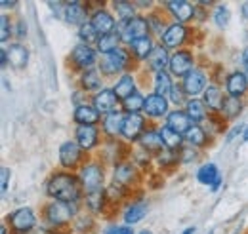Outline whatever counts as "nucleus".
I'll list each match as a JSON object with an SVG mask.
<instances>
[{
  "label": "nucleus",
  "mask_w": 248,
  "mask_h": 234,
  "mask_svg": "<svg viewBox=\"0 0 248 234\" xmlns=\"http://www.w3.org/2000/svg\"><path fill=\"white\" fill-rule=\"evenodd\" d=\"M46 190L56 202L73 204L80 198V181L71 174H56L48 181Z\"/></svg>",
  "instance_id": "f257e3e1"
},
{
  "label": "nucleus",
  "mask_w": 248,
  "mask_h": 234,
  "mask_svg": "<svg viewBox=\"0 0 248 234\" xmlns=\"http://www.w3.org/2000/svg\"><path fill=\"white\" fill-rule=\"evenodd\" d=\"M147 29H149V21L136 15L134 19L121 21V25H119V36H121V40L132 44L134 40L147 36Z\"/></svg>",
  "instance_id": "f03ea898"
},
{
  "label": "nucleus",
  "mask_w": 248,
  "mask_h": 234,
  "mask_svg": "<svg viewBox=\"0 0 248 234\" xmlns=\"http://www.w3.org/2000/svg\"><path fill=\"white\" fill-rule=\"evenodd\" d=\"M126 63H128V54L119 48V50L107 54L105 58L101 59L99 69H101V73H105V74H115V73H121V71H123L124 67H126Z\"/></svg>",
  "instance_id": "7ed1b4c3"
},
{
  "label": "nucleus",
  "mask_w": 248,
  "mask_h": 234,
  "mask_svg": "<svg viewBox=\"0 0 248 234\" xmlns=\"http://www.w3.org/2000/svg\"><path fill=\"white\" fill-rule=\"evenodd\" d=\"M80 183H82V187H84L88 192L99 190V189H101V183H103V170H101L97 164H88V166H84L82 172H80Z\"/></svg>",
  "instance_id": "20e7f679"
},
{
  "label": "nucleus",
  "mask_w": 248,
  "mask_h": 234,
  "mask_svg": "<svg viewBox=\"0 0 248 234\" xmlns=\"http://www.w3.org/2000/svg\"><path fill=\"white\" fill-rule=\"evenodd\" d=\"M10 223H12V227H14L16 233L23 234V233H29L32 227H34L36 219H34V213H32L29 207H19V209H16L10 215Z\"/></svg>",
  "instance_id": "39448f33"
},
{
  "label": "nucleus",
  "mask_w": 248,
  "mask_h": 234,
  "mask_svg": "<svg viewBox=\"0 0 248 234\" xmlns=\"http://www.w3.org/2000/svg\"><path fill=\"white\" fill-rule=\"evenodd\" d=\"M117 93L113 89H101L93 95V109L99 115H111L117 107Z\"/></svg>",
  "instance_id": "423d86ee"
},
{
  "label": "nucleus",
  "mask_w": 248,
  "mask_h": 234,
  "mask_svg": "<svg viewBox=\"0 0 248 234\" xmlns=\"http://www.w3.org/2000/svg\"><path fill=\"white\" fill-rule=\"evenodd\" d=\"M71 59L75 61L77 67H80L84 71H90L95 65V50H92L88 44H78V46L73 48Z\"/></svg>",
  "instance_id": "0eeeda50"
},
{
  "label": "nucleus",
  "mask_w": 248,
  "mask_h": 234,
  "mask_svg": "<svg viewBox=\"0 0 248 234\" xmlns=\"http://www.w3.org/2000/svg\"><path fill=\"white\" fill-rule=\"evenodd\" d=\"M182 88H184L187 95H199L206 88V74L202 71H199V69H193L187 76H184Z\"/></svg>",
  "instance_id": "6e6552de"
},
{
  "label": "nucleus",
  "mask_w": 248,
  "mask_h": 234,
  "mask_svg": "<svg viewBox=\"0 0 248 234\" xmlns=\"http://www.w3.org/2000/svg\"><path fill=\"white\" fill-rule=\"evenodd\" d=\"M80 146L75 141H65L60 146V162L63 168H77L80 162Z\"/></svg>",
  "instance_id": "1a4fd4ad"
},
{
  "label": "nucleus",
  "mask_w": 248,
  "mask_h": 234,
  "mask_svg": "<svg viewBox=\"0 0 248 234\" xmlns=\"http://www.w3.org/2000/svg\"><path fill=\"white\" fill-rule=\"evenodd\" d=\"M46 217L52 225H65L69 223V219L73 217V209L69 204H63V202H54V204L48 205L46 209Z\"/></svg>",
  "instance_id": "9d476101"
},
{
  "label": "nucleus",
  "mask_w": 248,
  "mask_h": 234,
  "mask_svg": "<svg viewBox=\"0 0 248 234\" xmlns=\"http://www.w3.org/2000/svg\"><path fill=\"white\" fill-rule=\"evenodd\" d=\"M143 126H145V118L140 115H128L124 117L123 135L126 139H140L143 135Z\"/></svg>",
  "instance_id": "9b49d317"
},
{
  "label": "nucleus",
  "mask_w": 248,
  "mask_h": 234,
  "mask_svg": "<svg viewBox=\"0 0 248 234\" xmlns=\"http://www.w3.org/2000/svg\"><path fill=\"white\" fill-rule=\"evenodd\" d=\"M143 111L147 113V117H164L168 113V101L166 97L158 95V93H151L145 97V105H143Z\"/></svg>",
  "instance_id": "f8f14e48"
},
{
  "label": "nucleus",
  "mask_w": 248,
  "mask_h": 234,
  "mask_svg": "<svg viewBox=\"0 0 248 234\" xmlns=\"http://www.w3.org/2000/svg\"><path fill=\"white\" fill-rule=\"evenodd\" d=\"M191 67H193V58L189 52H176L170 58V71L176 76H187L193 71Z\"/></svg>",
  "instance_id": "ddd939ff"
},
{
  "label": "nucleus",
  "mask_w": 248,
  "mask_h": 234,
  "mask_svg": "<svg viewBox=\"0 0 248 234\" xmlns=\"http://www.w3.org/2000/svg\"><path fill=\"white\" fill-rule=\"evenodd\" d=\"M186 34H187V30L182 23L170 25L168 29L164 30V34H162V44H164V48H178V46H182V44L186 42Z\"/></svg>",
  "instance_id": "4468645a"
},
{
  "label": "nucleus",
  "mask_w": 248,
  "mask_h": 234,
  "mask_svg": "<svg viewBox=\"0 0 248 234\" xmlns=\"http://www.w3.org/2000/svg\"><path fill=\"white\" fill-rule=\"evenodd\" d=\"M90 23L93 25V29L97 30L99 36L115 32V19H113V15H111L107 10H97V12L93 14Z\"/></svg>",
  "instance_id": "2eb2a0df"
},
{
  "label": "nucleus",
  "mask_w": 248,
  "mask_h": 234,
  "mask_svg": "<svg viewBox=\"0 0 248 234\" xmlns=\"http://www.w3.org/2000/svg\"><path fill=\"white\" fill-rule=\"evenodd\" d=\"M63 17L71 25H84L86 10L80 2H67V4H63Z\"/></svg>",
  "instance_id": "dca6fc26"
},
{
  "label": "nucleus",
  "mask_w": 248,
  "mask_h": 234,
  "mask_svg": "<svg viewBox=\"0 0 248 234\" xmlns=\"http://www.w3.org/2000/svg\"><path fill=\"white\" fill-rule=\"evenodd\" d=\"M225 86H227V93H229L231 97H237V99H239L248 88L247 74H245V73H233V74H229Z\"/></svg>",
  "instance_id": "f3484780"
},
{
  "label": "nucleus",
  "mask_w": 248,
  "mask_h": 234,
  "mask_svg": "<svg viewBox=\"0 0 248 234\" xmlns=\"http://www.w3.org/2000/svg\"><path fill=\"white\" fill-rule=\"evenodd\" d=\"M77 143L82 150H90L97 143V130L93 126H78L77 128Z\"/></svg>",
  "instance_id": "a211bd4d"
},
{
  "label": "nucleus",
  "mask_w": 248,
  "mask_h": 234,
  "mask_svg": "<svg viewBox=\"0 0 248 234\" xmlns=\"http://www.w3.org/2000/svg\"><path fill=\"white\" fill-rule=\"evenodd\" d=\"M168 10L178 19V23L189 21L193 17V14H195V8L191 6V2H186V0H172V2H168Z\"/></svg>",
  "instance_id": "6ab92c4d"
},
{
  "label": "nucleus",
  "mask_w": 248,
  "mask_h": 234,
  "mask_svg": "<svg viewBox=\"0 0 248 234\" xmlns=\"http://www.w3.org/2000/svg\"><path fill=\"white\" fill-rule=\"evenodd\" d=\"M191 118L187 117V113H182V111H174V113H170L168 115V128L170 130H174L176 133H187L189 130H191Z\"/></svg>",
  "instance_id": "aec40b11"
},
{
  "label": "nucleus",
  "mask_w": 248,
  "mask_h": 234,
  "mask_svg": "<svg viewBox=\"0 0 248 234\" xmlns=\"http://www.w3.org/2000/svg\"><path fill=\"white\" fill-rule=\"evenodd\" d=\"M123 126H124V117L123 113H119V111H113L111 115H107V117L103 118V130L111 137H117L119 133H123Z\"/></svg>",
  "instance_id": "412c9836"
},
{
  "label": "nucleus",
  "mask_w": 248,
  "mask_h": 234,
  "mask_svg": "<svg viewBox=\"0 0 248 234\" xmlns=\"http://www.w3.org/2000/svg\"><path fill=\"white\" fill-rule=\"evenodd\" d=\"M8 59H10L12 67L23 69L29 63V50L25 46H21V44H12L10 50H8Z\"/></svg>",
  "instance_id": "4be33fe9"
},
{
  "label": "nucleus",
  "mask_w": 248,
  "mask_h": 234,
  "mask_svg": "<svg viewBox=\"0 0 248 234\" xmlns=\"http://www.w3.org/2000/svg\"><path fill=\"white\" fill-rule=\"evenodd\" d=\"M97 120H99V113H97L93 107L78 105V107L75 109V122H77L78 126H93Z\"/></svg>",
  "instance_id": "5701e85b"
},
{
  "label": "nucleus",
  "mask_w": 248,
  "mask_h": 234,
  "mask_svg": "<svg viewBox=\"0 0 248 234\" xmlns=\"http://www.w3.org/2000/svg\"><path fill=\"white\" fill-rule=\"evenodd\" d=\"M149 65H151V69L156 71V73H162L164 67L170 65L168 52H166L164 46H156V48H153V52H151V56H149Z\"/></svg>",
  "instance_id": "b1692460"
},
{
  "label": "nucleus",
  "mask_w": 248,
  "mask_h": 234,
  "mask_svg": "<svg viewBox=\"0 0 248 234\" xmlns=\"http://www.w3.org/2000/svg\"><path fill=\"white\" fill-rule=\"evenodd\" d=\"M197 179H199L202 185H210V187H214V189H216L217 185H219V174H217V168L214 166V164H204V166L199 170Z\"/></svg>",
  "instance_id": "393cba45"
},
{
  "label": "nucleus",
  "mask_w": 248,
  "mask_h": 234,
  "mask_svg": "<svg viewBox=\"0 0 248 234\" xmlns=\"http://www.w3.org/2000/svg\"><path fill=\"white\" fill-rule=\"evenodd\" d=\"M113 91L117 93V97L119 99H128L130 95H134L136 93V84H134V78L130 76V74H124L123 78L117 82V86L113 88Z\"/></svg>",
  "instance_id": "a878e982"
},
{
  "label": "nucleus",
  "mask_w": 248,
  "mask_h": 234,
  "mask_svg": "<svg viewBox=\"0 0 248 234\" xmlns=\"http://www.w3.org/2000/svg\"><path fill=\"white\" fill-rule=\"evenodd\" d=\"M119 42H121V36H119V32H111V34H103V36H99V40H97V50L101 52V54H111V52H115V50H119Z\"/></svg>",
  "instance_id": "bb28decb"
},
{
  "label": "nucleus",
  "mask_w": 248,
  "mask_h": 234,
  "mask_svg": "<svg viewBox=\"0 0 248 234\" xmlns=\"http://www.w3.org/2000/svg\"><path fill=\"white\" fill-rule=\"evenodd\" d=\"M160 139H162V143L164 146L168 148V150H178L180 145H182V141H184V137L180 135V133H176L174 130H170L168 126H164V128H160Z\"/></svg>",
  "instance_id": "cd10ccee"
},
{
  "label": "nucleus",
  "mask_w": 248,
  "mask_h": 234,
  "mask_svg": "<svg viewBox=\"0 0 248 234\" xmlns=\"http://www.w3.org/2000/svg\"><path fill=\"white\" fill-rule=\"evenodd\" d=\"M130 46H132V52L136 54V58L138 59H149L151 52H153V42H151L149 36L138 38V40H134Z\"/></svg>",
  "instance_id": "c85d7f7f"
},
{
  "label": "nucleus",
  "mask_w": 248,
  "mask_h": 234,
  "mask_svg": "<svg viewBox=\"0 0 248 234\" xmlns=\"http://www.w3.org/2000/svg\"><path fill=\"white\" fill-rule=\"evenodd\" d=\"M136 179V170L132 164H119L115 170V183L117 185H130Z\"/></svg>",
  "instance_id": "c756f323"
},
{
  "label": "nucleus",
  "mask_w": 248,
  "mask_h": 234,
  "mask_svg": "<svg viewBox=\"0 0 248 234\" xmlns=\"http://www.w3.org/2000/svg\"><path fill=\"white\" fill-rule=\"evenodd\" d=\"M187 117L191 118L193 122H202L206 118V109H204V103L199 101V99H189L187 101Z\"/></svg>",
  "instance_id": "7c9ffc66"
},
{
  "label": "nucleus",
  "mask_w": 248,
  "mask_h": 234,
  "mask_svg": "<svg viewBox=\"0 0 248 234\" xmlns=\"http://www.w3.org/2000/svg\"><path fill=\"white\" fill-rule=\"evenodd\" d=\"M140 143L145 146V148H149V150H160V148L164 146L162 139H160V133H158V132H153V130L143 132V135L140 137Z\"/></svg>",
  "instance_id": "2f4dec72"
},
{
  "label": "nucleus",
  "mask_w": 248,
  "mask_h": 234,
  "mask_svg": "<svg viewBox=\"0 0 248 234\" xmlns=\"http://www.w3.org/2000/svg\"><path fill=\"white\" fill-rule=\"evenodd\" d=\"M223 95H221V89L216 86H208L204 89V103H208L210 109H221L223 107Z\"/></svg>",
  "instance_id": "473e14b6"
},
{
  "label": "nucleus",
  "mask_w": 248,
  "mask_h": 234,
  "mask_svg": "<svg viewBox=\"0 0 248 234\" xmlns=\"http://www.w3.org/2000/svg\"><path fill=\"white\" fill-rule=\"evenodd\" d=\"M172 80H170V76H168V73H156L155 76V93L158 95H162V97H166L170 91H172Z\"/></svg>",
  "instance_id": "72a5a7b5"
},
{
  "label": "nucleus",
  "mask_w": 248,
  "mask_h": 234,
  "mask_svg": "<svg viewBox=\"0 0 248 234\" xmlns=\"http://www.w3.org/2000/svg\"><path fill=\"white\" fill-rule=\"evenodd\" d=\"M145 213H147V205L145 204H132L124 213V221L128 225L130 223H138V221H141L145 217Z\"/></svg>",
  "instance_id": "f704fd0d"
},
{
  "label": "nucleus",
  "mask_w": 248,
  "mask_h": 234,
  "mask_svg": "<svg viewBox=\"0 0 248 234\" xmlns=\"http://www.w3.org/2000/svg\"><path fill=\"white\" fill-rule=\"evenodd\" d=\"M143 105H145V99H143L138 91H136L134 95H130V97L123 103L124 111H126L128 115H138V113L143 109Z\"/></svg>",
  "instance_id": "c9c22d12"
},
{
  "label": "nucleus",
  "mask_w": 248,
  "mask_h": 234,
  "mask_svg": "<svg viewBox=\"0 0 248 234\" xmlns=\"http://www.w3.org/2000/svg\"><path fill=\"white\" fill-rule=\"evenodd\" d=\"M186 139L193 146H202L206 145V132L199 126H191V130L186 133Z\"/></svg>",
  "instance_id": "e433bc0d"
},
{
  "label": "nucleus",
  "mask_w": 248,
  "mask_h": 234,
  "mask_svg": "<svg viewBox=\"0 0 248 234\" xmlns=\"http://www.w3.org/2000/svg\"><path fill=\"white\" fill-rule=\"evenodd\" d=\"M241 109H243V105H241V101L237 99V97H225V101H223V107H221V111H223V115L227 118H235L239 113H241Z\"/></svg>",
  "instance_id": "4c0bfd02"
},
{
  "label": "nucleus",
  "mask_w": 248,
  "mask_h": 234,
  "mask_svg": "<svg viewBox=\"0 0 248 234\" xmlns=\"http://www.w3.org/2000/svg\"><path fill=\"white\" fill-rule=\"evenodd\" d=\"M82 86H84V89H90V91L99 88V86H101V76H99V73L93 71V69L84 71V74H82Z\"/></svg>",
  "instance_id": "58836bf2"
},
{
  "label": "nucleus",
  "mask_w": 248,
  "mask_h": 234,
  "mask_svg": "<svg viewBox=\"0 0 248 234\" xmlns=\"http://www.w3.org/2000/svg\"><path fill=\"white\" fill-rule=\"evenodd\" d=\"M103 198H105L103 189L88 192V194H86V205H88L92 211H101V207H103Z\"/></svg>",
  "instance_id": "ea45409f"
},
{
  "label": "nucleus",
  "mask_w": 248,
  "mask_h": 234,
  "mask_svg": "<svg viewBox=\"0 0 248 234\" xmlns=\"http://www.w3.org/2000/svg\"><path fill=\"white\" fill-rule=\"evenodd\" d=\"M78 36H80L88 46H90V42H97V40H99V34H97V30L93 29L92 23H84V25H80Z\"/></svg>",
  "instance_id": "a19ab883"
},
{
  "label": "nucleus",
  "mask_w": 248,
  "mask_h": 234,
  "mask_svg": "<svg viewBox=\"0 0 248 234\" xmlns=\"http://www.w3.org/2000/svg\"><path fill=\"white\" fill-rule=\"evenodd\" d=\"M115 10L119 12L121 19L123 21H128V19H134V6L130 2H115Z\"/></svg>",
  "instance_id": "79ce46f5"
},
{
  "label": "nucleus",
  "mask_w": 248,
  "mask_h": 234,
  "mask_svg": "<svg viewBox=\"0 0 248 234\" xmlns=\"http://www.w3.org/2000/svg\"><path fill=\"white\" fill-rule=\"evenodd\" d=\"M214 21H216L217 27H225L227 21H229V10L225 6H219L214 14Z\"/></svg>",
  "instance_id": "37998d69"
},
{
  "label": "nucleus",
  "mask_w": 248,
  "mask_h": 234,
  "mask_svg": "<svg viewBox=\"0 0 248 234\" xmlns=\"http://www.w3.org/2000/svg\"><path fill=\"white\" fill-rule=\"evenodd\" d=\"M0 23H2L0 40H2V42H6V40L10 38V32H12V29H10V21H8V17H6V15H2V17H0Z\"/></svg>",
  "instance_id": "c03bdc74"
},
{
  "label": "nucleus",
  "mask_w": 248,
  "mask_h": 234,
  "mask_svg": "<svg viewBox=\"0 0 248 234\" xmlns=\"http://www.w3.org/2000/svg\"><path fill=\"white\" fill-rule=\"evenodd\" d=\"M105 234H134V231L130 227H117V225H113V227L105 229Z\"/></svg>",
  "instance_id": "a18cd8bd"
},
{
  "label": "nucleus",
  "mask_w": 248,
  "mask_h": 234,
  "mask_svg": "<svg viewBox=\"0 0 248 234\" xmlns=\"http://www.w3.org/2000/svg\"><path fill=\"white\" fill-rule=\"evenodd\" d=\"M170 95H172V99H174V101H182V99H184V95H186V91H184V88L180 89V86H174L172 91H170Z\"/></svg>",
  "instance_id": "49530a36"
},
{
  "label": "nucleus",
  "mask_w": 248,
  "mask_h": 234,
  "mask_svg": "<svg viewBox=\"0 0 248 234\" xmlns=\"http://www.w3.org/2000/svg\"><path fill=\"white\" fill-rule=\"evenodd\" d=\"M8 179H10V170L2 168V194H6L8 190Z\"/></svg>",
  "instance_id": "de8ad7c7"
},
{
  "label": "nucleus",
  "mask_w": 248,
  "mask_h": 234,
  "mask_svg": "<svg viewBox=\"0 0 248 234\" xmlns=\"http://www.w3.org/2000/svg\"><path fill=\"white\" fill-rule=\"evenodd\" d=\"M25 34H27V25H25L23 21H19V23H17V36L23 38Z\"/></svg>",
  "instance_id": "09e8293b"
},
{
  "label": "nucleus",
  "mask_w": 248,
  "mask_h": 234,
  "mask_svg": "<svg viewBox=\"0 0 248 234\" xmlns=\"http://www.w3.org/2000/svg\"><path fill=\"white\" fill-rule=\"evenodd\" d=\"M241 132H243V128H241V126H239V128H235V130H231V133L227 135V141H231V139H233L237 133H241Z\"/></svg>",
  "instance_id": "8fccbe9b"
},
{
  "label": "nucleus",
  "mask_w": 248,
  "mask_h": 234,
  "mask_svg": "<svg viewBox=\"0 0 248 234\" xmlns=\"http://www.w3.org/2000/svg\"><path fill=\"white\" fill-rule=\"evenodd\" d=\"M241 12H243L245 17H248V2H243V4H241Z\"/></svg>",
  "instance_id": "3c124183"
},
{
  "label": "nucleus",
  "mask_w": 248,
  "mask_h": 234,
  "mask_svg": "<svg viewBox=\"0 0 248 234\" xmlns=\"http://www.w3.org/2000/svg\"><path fill=\"white\" fill-rule=\"evenodd\" d=\"M243 65H245V67L248 69V48L245 50V52H243Z\"/></svg>",
  "instance_id": "603ef678"
},
{
  "label": "nucleus",
  "mask_w": 248,
  "mask_h": 234,
  "mask_svg": "<svg viewBox=\"0 0 248 234\" xmlns=\"http://www.w3.org/2000/svg\"><path fill=\"white\" fill-rule=\"evenodd\" d=\"M8 6H10V8H14V6H16V2H6V0H4V2H2V8H8Z\"/></svg>",
  "instance_id": "864d4df0"
},
{
  "label": "nucleus",
  "mask_w": 248,
  "mask_h": 234,
  "mask_svg": "<svg viewBox=\"0 0 248 234\" xmlns=\"http://www.w3.org/2000/svg\"><path fill=\"white\" fill-rule=\"evenodd\" d=\"M193 233H195V229L191 227V229H187V231H186V233H184V234H193Z\"/></svg>",
  "instance_id": "5fc2aeb1"
},
{
  "label": "nucleus",
  "mask_w": 248,
  "mask_h": 234,
  "mask_svg": "<svg viewBox=\"0 0 248 234\" xmlns=\"http://www.w3.org/2000/svg\"><path fill=\"white\" fill-rule=\"evenodd\" d=\"M2 234H8V231H6V225H2Z\"/></svg>",
  "instance_id": "6e6d98bb"
},
{
  "label": "nucleus",
  "mask_w": 248,
  "mask_h": 234,
  "mask_svg": "<svg viewBox=\"0 0 248 234\" xmlns=\"http://www.w3.org/2000/svg\"><path fill=\"white\" fill-rule=\"evenodd\" d=\"M245 141H248V128H247V133H245Z\"/></svg>",
  "instance_id": "4d7b16f0"
},
{
  "label": "nucleus",
  "mask_w": 248,
  "mask_h": 234,
  "mask_svg": "<svg viewBox=\"0 0 248 234\" xmlns=\"http://www.w3.org/2000/svg\"><path fill=\"white\" fill-rule=\"evenodd\" d=\"M140 234H153V233H149V231H141Z\"/></svg>",
  "instance_id": "13d9d810"
}]
</instances>
